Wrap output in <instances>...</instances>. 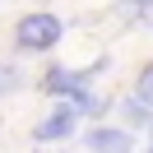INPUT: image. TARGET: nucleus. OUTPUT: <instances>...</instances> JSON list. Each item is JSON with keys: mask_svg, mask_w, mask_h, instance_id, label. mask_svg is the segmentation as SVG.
I'll use <instances>...</instances> for the list:
<instances>
[{"mask_svg": "<svg viewBox=\"0 0 153 153\" xmlns=\"http://www.w3.org/2000/svg\"><path fill=\"white\" fill-rule=\"evenodd\" d=\"M60 37H65V19L51 14V10L23 14V19L14 23V42H19V51H51Z\"/></svg>", "mask_w": 153, "mask_h": 153, "instance_id": "1", "label": "nucleus"}, {"mask_svg": "<svg viewBox=\"0 0 153 153\" xmlns=\"http://www.w3.org/2000/svg\"><path fill=\"white\" fill-rule=\"evenodd\" d=\"M74 121H79L74 107H70V102H56V111L33 130V139H37V144H65L70 134H74Z\"/></svg>", "mask_w": 153, "mask_h": 153, "instance_id": "2", "label": "nucleus"}, {"mask_svg": "<svg viewBox=\"0 0 153 153\" xmlns=\"http://www.w3.org/2000/svg\"><path fill=\"white\" fill-rule=\"evenodd\" d=\"M84 144H88V153H130L134 149L130 130H121V125H93L84 134Z\"/></svg>", "mask_w": 153, "mask_h": 153, "instance_id": "3", "label": "nucleus"}, {"mask_svg": "<svg viewBox=\"0 0 153 153\" xmlns=\"http://www.w3.org/2000/svg\"><path fill=\"white\" fill-rule=\"evenodd\" d=\"M60 102H70V107H74L79 116H102L107 107H111L107 97H97V93H93L88 84H79V88H70V93H60Z\"/></svg>", "mask_w": 153, "mask_h": 153, "instance_id": "4", "label": "nucleus"}, {"mask_svg": "<svg viewBox=\"0 0 153 153\" xmlns=\"http://www.w3.org/2000/svg\"><path fill=\"white\" fill-rule=\"evenodd\" d=\"M134 97H139V102L153 111V60L139 70V74H134Z\"/></svg>", "mask_w": 153, "mask_h": 153, "instance_id": "5", "label": "nucleus"}, {"mask_svg": "<svg viewBox=\"0 0 153 153\" xmlns=\"http://www.w3.org/2000/svg\"><path fill=\"white\" fill-rule=\"evenodd\" d=\"M14 84H19V74H14V70H10V65H0V97L10 93V88H14Z\"/></svg>", "mask_w": 153, "mask_h": 153, "instance_id": "6", "label": "nucleus"}, {"mask_svg": "<svg viewBox=\"0 0 153 153\" xmlns=\"http://www.w3.org/2000/svg\"><path fill=\"white\" fill-rule=\"evenodd\" d=\"M130 5H134V14H139L144 23H153V0H130Z\"/></svg>", "mask_w": 153, "mask_h": 153, "instance_id": "7", "label": "nucleus"}, {"mask_svg": "<svg viewBox=\"0 0 153 153\" xmlns=\"http://www.w3.org/2000/svg\"><path fill=\"white\" fill-rule=\"evenodd\" d=\"M149 153H153V149H149Z\"/></svg>", "mask_w": 153, "mask_h": 153, "instance_id": "8", "label": "nucleus"}]
</instances>
